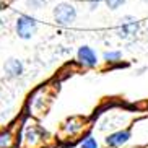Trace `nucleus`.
Masks as SVG:
<instances>
[{
  "label": "nucleus",
  "mask_w": 148,
  "mask_h": 148,
  "mask_svg": "<svg viewBox=\"0 0 148 148\" xmlns=\"http://www.w3.org/2000/svg\"><path fill=\"white\" fill-rule=\"evenodd\" d=\"M5 2H7V0H0V8H2V7L5 5Z\"/></svg>",
  "instance_id": "13"
},
{
  "label": "nucleus",
  "mask_w": 148,
  "mask_h": 148,
  "mask_svg": "<svg viewBox=\"0 0 148 148\" xmlns=\"http://www.w3.org/2000/svg\"><path fill=\"white\" fill-rule=\"evenodd\" d=\"M5 75L10 77V78H16V77H21L23 72H25V65L20 59H15V57H10L8 60L5 62L3 65Z\"/></svg>",
  "instance_id": "5"
},
{
  "label": "nucleus",
  "mask_w": 148,
  "mask_h": 148,
  "mask_svg": "<svg viewBox=\"0 0 148 148\" xmlns=\"http://www.w3.org/2000/svg\"><path fill=\"white\" fill-rule=\"evenodd\" d=\"M13 147V134L10 130L0 132V148H12Z\"/></svg>",
  "instance_id": "7"
},
{
  "label": "nucleus",
  "mask_w": 148,
  "mask_h": 148,
  "mask_svg": "<svg viewBox=\"0 0 148 148\" xmlns=\"http://www.w3.org/2000/svg\"><path fill=\"white\" fill-rule=\"evenodd\" d=\"M99 2H101V0H91V2H90V8H91V10L98 8V5H99Z\"/></svg>",
  "instance_id": "12"
},
{
  "label": "nucleus",
  "mask_w": 148,
  "mask_h": 148,
  "mask_svg": "<svg viewBox=\"0 0 148 148\" xmlns=\"http://www.w3.org/2000/svg\"><path fill=\"white\" fill-rule=\"evenodd\" d=\"M26 3L29 5L31 8L34 10H39L42 5H46V0H26Z\"/></svg>",
  "instance_id": "11"
},
{
  "label": "nucleus",
  "mask_w": 148,
  "mask_h": 148,
  "mask_svg": "<svg viewBox=\"0 0 148 148\" xmlns=\"http://www.w3.org/2000/svg\"><path fill=\"white\" fill-rule=\"evenodd\" d=\"M54 20L59 26H70L77 20V8L70 2H60L54 7Z\"/></svg>",
  "instance_id": "1"
},
{
  "label": "nucleus",
  "mask_w": 148,
  "mask_h": 148,
  "mask_svg": "<svg viewBox=\"0 0 148 148\" xmlns=\"http://www.w3.org/2000/svg\"><path fill=\"white\" fill-rule=\"evenodd\" d=\"M77 60L85 69H93L98 65V56L90 46H80L77 51Z\"/></svg>",
  "instance_id": "4"
},
{
  "label": "nucleus",
  "mask_w": 148,
  "mask_h": 148,
  "mask_svg": "<svg viewBox=\"0 0 148 148\" xmlns=\"http://www.w3.org/2000/svg\"><path fill=\"white\" fill-rule=\"evenodd\" d=\"M122 57V52L121 51H106L103 54V59H104L108 64H114V62H119Z\"/></svg>",
  "instance_id": "8"
},
{
  "label": "nucleus",
  "mask_w": 148,
  "mask_h": 148,
  "mask_svg": "<svg viewBox=\"0 0 148 148\" xmlns=\"http://www.w3.org/2000/svg\"><path fill=\"white\" fill-rule=\"evenodd\" d=\"M145 2H148V0H145Z\"/></svg>",
  "instance_id": "15"
},
{
  "label": "nucleus",
  "mask_w": 148,
  "mask_h": 148,
  "mask_svg": "<svg viewBox=\"0 0 148 148\" xmlns=\"http://www.w3.org/2000/svg\"><path fill=\"white\" fill-rule=\"evenodd\" d=\"M138 29H140V21L135 16L127 15V16L121 18L117 33L122 39H130V38H135V36H137Z\"/></svg>",
  "instance_id": "3"
},
{
  "label": "nucleus",
  "mask_w": 148,
  "mask_h": 148,
  "mask_svg": "<svg viewBox=\"0 0 148 148\" xmlns=\"http://www.w3.org/2000/svg\"><path fill=\"white\" fill-rule=\"evenodd\" d=\"M82 148H98V142L93 137H86L82 142Z\"/></svg>",
  "instance_id": "10"
},
{
  "label": "nucleus",
  "mask_w": 148,
  "mask_h": 148,
  "mask_svg": "<svg viewBox=\"0 0 148 148\" xmlns=\"http://www.w3.org/2000/svg\"><path fill=\"white\" fill-rule=\"evenodd\" d=\"M15 31L20 39H31L38 31V21L29 15H20L15 23Z\"/></svg>",
  "instance_id": "2"
},
{
  "label": "nucleus",
  "mask_w": 148,
  "mask_h": 148,
  "mask_svg": "<svg viewBox=\"0 0 148 148\" xmlns=\"http://www.w3.org/2000/svg\"><path fill=\"white\" fill-rule=\"evenodd\" d=\"M129 138H130V132L129 130H119V132H114V134L106 137V145L112 147V148H119L124 143H127Z\"/></svg>",
  "instance_id": "6"
},
{
  "label": "nucleus",
  "mask_w": 148,
  "mask_h": 148,
  "mask_svg": "<svg viewBox=\"0 0 148 148\" xmlns=\"http://www.w3.org/2000/svg\"><path fill=\"white\" fill-rule=\"evenodd\" d=\"M106 2V5H108L111 10H117V8H121L122 5L125 3V0H104Z\"/></svg>",
  "instance_id": "9"
},
{
  "label": "nucleus",
  "mask_w": 148,
  "mask_h": 148,
  "mask_svg": "<svg viewBox=\"0 0 148 148\" xmlns=\"http://www.w3.org/2000/svg\"><path fill=\"white\" fill-rule=\"evenodd\" d=\"M147 28H148V21H147Z\"/></svg>",
  "instance_id": "14"
}]
</instances>
